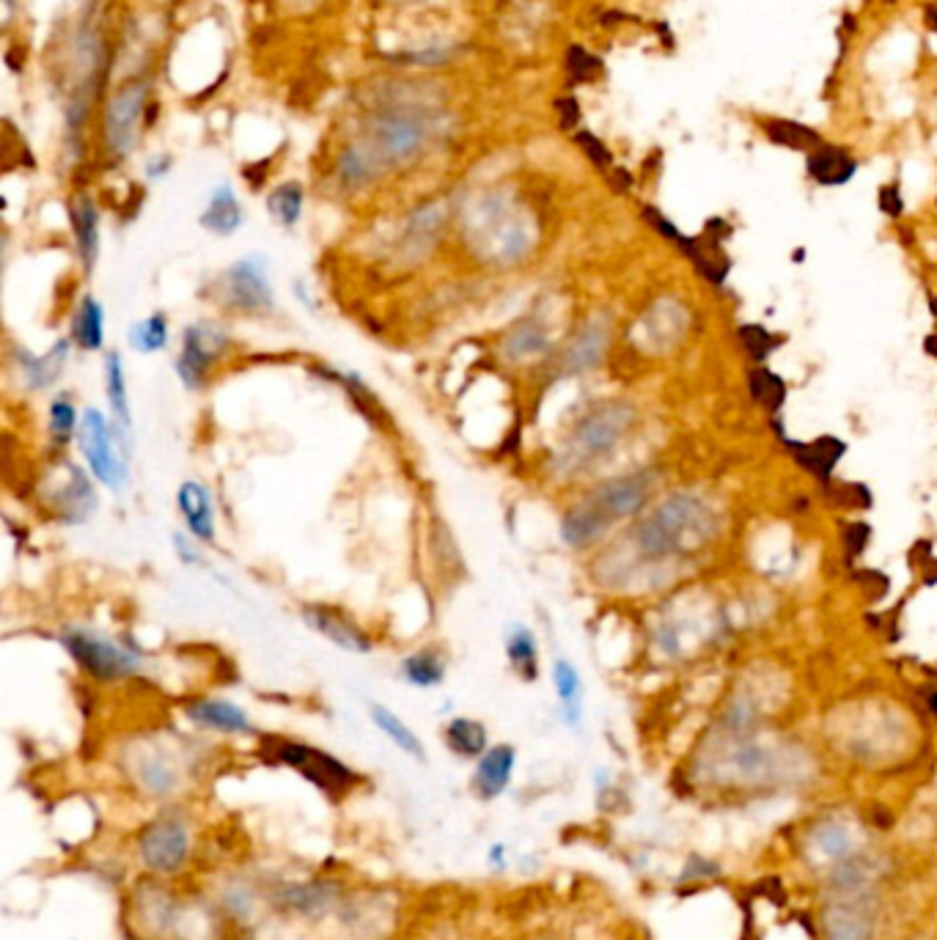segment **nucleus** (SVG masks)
<instances>
[{"label": "nucleus", "mask_w": 937, "mask_h": 940, "mask_svg": "<svg viewBox=\"0 0 937 940\" xmlns=\"http://www.w3.org/2000/svg\"><path fill=\"white\" fill-rule=\"evenodd\" d=\"M443 229V207L440 203H424L421 209H416L407 223V240H410L413 251L418 248H429L437 240Z\"/></svg>", "instance_id": "obj_39"}, {"label": "nucleus", "mask_w": 937, "mask_h": 940, "mask_svg": "<svg viewBox=\"0 0 937 940\" xmlns=\"http://www.w3.org/2000/svg\"><path fill=\"white\" fill-rule=\"evenodd\" d=\"M333 379H336L339 385H344L346 388V394L352 396V401H355L357 405V410L361 412H366V418L368 421H374V424H379L385 418V412H383V405H379V399L377 396L372 394V390H368V385L363 383L361 377L355 375V372H333L331 375Z\"/></svg>", "instance_id": "obj_40"}, {"label": "nucleus", "mask_w": 937, "mask_h": 940, "mask_svg": "<svg viewBox=\"0 0 937 940\" xmlns=\"http://www.w3.org/2000/svg\"><path fill=\"white\" fill-rule=\"evenodd\" d=\"M751 388H753V396L759 399V405L767 407V410H778V407H783V399H787V385H783L781 377L772 375V372L767 369L753 372Z\"/></svg>", "instance_id": "obj_41"}, {"label": "nucleus", "mask_w": 937, "mask_h": 940, "mask_svg": "<svg viewBox=\"0 0 937 940\" xmlns=\"http://www.w3.org/2000/svg\"><path fill=\"white\" fill-rule=\"evenodd\" d=\"M146 111V86L133 83L111 96L105 107V140L118 157L129 155L138 144L140 127H144Z\"/></svg>", "instance_id": "obj_13"}, {"label": "nucleus", "mask_w": 937, "mask_h": 940, "mask_svg": "<svg viewBox=\"0 0 937 940\" xmlns=\"http://www.w3.org/2000/svg\"><path fill=\"white\" fill-rule=\"evenodd\" d=\"M559 113H561V127L572 129L581 122V111H577V100H559Z\"/></svg>", "instance_id": "obj_47"}, {"label": "nucleus", "mask_w": 937, "mask_h": 940, "mask_svg": "<svg viewBox=\"0 0 937 940\" xmlns=\"http://www.w3.org/2000/svg\"><path fill=\"white\" fill-rule=\"evenodd\" d=\"M379 171H383V168H379L377 157L368 152V146H350L339 160V182L344 185L346 190L363 188V185L372 182Z\"/></svg>", "instance_id": "obj_35"}, {"label": "nucleus", "mask_w": 937, "mask_h": 940, "mask_svg": "<svg viewBox=\"0 0 937 940\" xmlns=\"http://www.w3.org/2000/svg\"><path fill=\"white\" fill-rule=\"evenodd\" d=\"M762 129L772 144L783 146V149H794V152H805V155H811L816 146H822V138L816 129L805 127V124L800 122H792V118H767V122H762Z\"/></svg>", "instance_id": "obj_34"}, {"label": "nucleus", "mask_w": 937, "mask_h": 940, "mask_svg": "<svg viewBox=\"0 0 937 940\" xmlns=\"http://www.w3.org/2000/svg\"><path fill=\"white\" fill-rule=\"evenodd\" d=\"M70 338L83 353H100L105 347V309L94 294H83L77 303Z\"/></svg>", "instance_id": "obj_26"}, {"label": "nucleus", "mask_w": 937, "mask_h": 940, "mask_svg": "<svg viewBox=\"0 0 937 940\" xmlns=\"http://www.w3.org/2000/svg\"><path fill=\"white\" fill-rule=\"evenodd\" d=\"M566 66H570L572 81H577V83L594 81V77L600 75V70H602L600 59H594V55L586 53L583 48H572L570 53H566Z\"/></svg>", "instance_id": "obj_43"}, {"label": "nucleus", "mask_w": 937, "mask_h": 940, "mask_svg": "<svg viewBox=\"0 0 937 940\" xmlns=\"http://www.w3.org/2000/svg\"><path fill=\"white\" fill-rule=\"evenodd\" d=\"M487 860H490V866L496 871H507V866H509V847L503 845V842H496V845L487 849Z\"/></svg>", "instance_id": "obj_48"}, {"label": "nucleus", "mask_w": 937, "mask_h": 940, "mask_svg": "<svg viewBox=\"0 0 937 940\" xmlns=\"http://www.w3.org/2000/svg\"><path fill=\"white\" fill-rule=\"evenodd\" d=\"M170 166H174V157L160 155V157H155V160H149V166H146V174H149V179H163L170 171Z\"/></svg>", "instance_id": "obj_49"}, {"label": "nucleus", "mask_w": 937, "mask_h": 940, "mask_svg": "<svg viewBox=\"0 0 937 940\" xmlns=\"http://www.w3.org/2000/svg\"><path fill=\"white\" fill-rule=\"evenodd\" d=\"M281 897L287 908L298 910V913H305V916H316L333 905V888L327 886V882H314V886L303 882V886L287 888Z\"/></svg>", "instance_id": "obj_38"}, {"label": "nucleus", "mask_w": 937, "mask_h": 940, "mask_svg": "<svg viewBox=\"0 0 937 940\" xmlns=\"http://www.w3.org/2000/svg\"><path fill=\"white\" fill-rule=\"evenodd\" d=\"M402 679L418 690H431L446 682V658L437 649L426 647L402 660Z\"/></svg>", "instance_id": "obj_31"}, {"label": "nucleus", "mask_w": 937, "mask_h": 940, "mask_svg": "<svg viewBox=\"0 0 937 940\" xmlns=\"http://www.w3.org/2000/svg\"><path fill=\"white\" fill-rule=\"evenodd\" d=\"M507 660L511 671L525 682L539 679V644L531 627H511L507 636Z\"/></svg>", "instance_id": "obj_32"}, {"label": "nucleus", "mask_w": 937, "mask_h": 940, "mask_svg": "<svg viewBox=\"0 0 937 940\" xmlns=\"http://www.w3.org/2000/svg\"><path fill=\"white\" fill-rule=\"evenodd\" d=\"M77 429H81V416L75 401L70 390H61L48 405V435L53 449L64 451L72 440H77Z\"/></svg>", "instance_id": "obj_30"}, {"label": "nucleus", "mask_w": 937, "mask_h": 940, "mask_svg": "<svg viewBox=\"0 0 937 940\" xmlns=\"http://www.w3.org/2000/svg\"><path fill=\"white\" fill-rule=\"evenodd\" d=\"M550 342H553V338H550L548 322L539 314H525L522 320H517L514 325L509 327L507 336H503V353H507L514 364H522V361L539 358V355L548 353Z\"/></svg>", "instance_id": "obj_22"}, {"label": "nucleus", "mask_w": 937, "mask_h": 940, "mask_svg": "<svg viewBox=\"0 0 937 940\" xmlns=\"http://www.w3.org/2000/svg\"><path fill=\"white\" fill-rule=\"evenodd\" d=\"M933 710H937V693L933 696Z\"/></svg>", "instance_id": "obj_53"}, {"label": "nucleus", "mask_w": 937, "mask_h": 940, "mask_svg": "<svg viewBox=\"0 0 937 940\" xmlns=\"http://www.w3.org/2000/svg\"><path fill=\"white\" fill-rule=\"evenodd\" d=\"M198 223L209 231V234L218 237H231L242 223H246V209H242L240 198L231 185H218L209 196L207 209L201 212Z\"/></svg>", "instance_id": "obj_25"}, {"label": "nucleus", "mask_w": 937, "mask_h": 940, "mask_svg": "<svg viewBox=\"0 0 937 940\" xmlns=\"http://www.w3.org/2000/svg\"><path fill=\"white\" fill-rule=\"evenodd\" d=\"M218 908H223L231 919L248 921L256 910V894L248 886L231 882V886H226L223 894L218 897Z\"/></svg>", "instance_id": "obj_42"}, {"label": "nucleus", "mask_w": 937, "mask_h": 940, "mask_svg": "<svg viewBox=\"0 0 937 940\" xmlns=\"http://www.w3.org/2000/svg\"><path fill=\"white\" fill-rule=\"evenodd\" d=\"M426 138H429V127H426L421 116L407 111H394L388 116L377 118L368 152L377 157L379 168L402 166V163L413 160L424 149Z\"/></svg>", "instance_id": "obj_11"}, {"label": "nucleus", "mask_w": 937, "mask_h": 940, "mask_svg": "<svg viewBox=\"0 0 937 940\" xmlns=\"http://www.w3.org/2000/svg\"><path fill=\"white\" fill-rule=\"evenodd\" d=\"M231 338L226 327L215 320H198L190 322L181 333L179 355H176L174 372L181 379V385L190 390H198L207 385L209 375L218 366V361L229 353Z\"/></svg>", "instance_id": "obj_10"}, {"label": "nucleus", "mask_w": 937, "mask_h": 940, "mask_svg": "<svg viewBox=\"0 0 937 940\" xmlns=\"http://www.w3.org/2000/svg\"><path fill=\"white\" fill-rule=\"evenodd\" d=\"M303 201H305L303 185L287 182V185H278V188L267 196V209H270V215L283 226V229H292V226H298V220L303 218Z\"/></svg>", "instance_id": "obj_36"}, {"label": "nucleus", "mask_w": 937, "mask_h": 940, "mask_svg": "<svg viewBox=\"0 0 937 940\" xmlns=\"http://www.w3.org/2000/svg\"><path fill=\"white\" fill-rule=\"evenodd\" d=\"M187 721L198 729L218 734H256V727L246 710L229 699H192L185 707Z\"/></svg>", "instance_id": "obj_19"}, {"label": "nucleus", "mask_w": 937, "mask_h": 940, "mask_svg": "<svg viewBox=\"0 0 937 940\" xmlns=\"http://www.w3.org/2000/svg\"><path fill=\"white\" fill-rule=\"evenodd\" d=\"M61 644L70 652V658L81 666L96 682H118V679L133 677L140 668V649L122 647L113 638L102 633L85 630V627H66L61 633Z\"/></svg>", "instance_id": "obj_8"}, {"label": "nucleus", "mask_w": 937, "mask_h": 940, "mask_svg": "<svg viewBox=\"0 0 937 940\" xmlns=\"http://www.w3.org/2000/svg\"><path fill=\"white\" fill-rule=\"evenodd\" d=\"M927 25H929V31L937 33V6H933V9L927 11Z\"/></svg>", "instance_id": "obj_52"}, {"label": "nucleus", "mask_w": 937, "mask_h": 940, "mask_svg": "<svg viewBox=\"0 0 937 940\" xmlns=\"http://www.w3.org/2000/svg\"><path fill=\"white\" fill-rule=\"evenodd\" d=\"M44 498H48L55 518L66 525L85 523V520L94 518L96 506H100L94 481L89 479V473L81 466L70 460L61 462V468L55 470L50 484L44 487Z\"/></svg>", "instance_id": "obj_12"}, {"label": "nucleus", "mask_w": 937, "mask_h": 940, "mask_svg": "<svg viewBox=\"0 0 937 940\" xmlns=\"http://www.w3.org/2000/svg\"><path fill=\"white\" fill-rule=\"evenodd\" d=\"M105 396L107 407H111V418L118 427V432L127 440H133V407H129V388H127V369L118 349H111L105 355Z\"/></svg>", "instance_id": "obj_23"}, {"label": "nucleus", "mask_w": 937, "mask_h": 940, "mask_svg": "<svg viewBox=\"0 0 937 940\" xmlns=\"http://www.w3.org/2000/svg\"><path fill=\"white\" fill-rule=\"evenodd\" d=\"M805 168H809V177L822 188H842L857 174V160L847 149L822 144L811 152Z\"/></svg>", "instance_id": "obj_24"}, {"label": "nucleus", "mask_w": 937, "mask_h": 940, "mask_svg": "<svg viewBox=\"0 0 937 940\" xmlns=\"http://www.w3.org/2000/svg\"><path fill=\"white\" fill-rule=\"evenodd\" d=\"M822 845L831 849V853H842V849L847 847V839H844L839 831H827V834L822 836Z\"/></svg>", "instance_id": "obj_51"}, {"label": "nucleus", "mask_w": 937, "mask_h": 940, "mask_svg": "<svg viewBox=\"0 0 937 940\" xmlns=\"http://www.w3.org/2000/svg\"><path fill=\"white\" fill-rule=\"evenodd\" d=\"M553 685L559 696L561 716L566 727H577L583 716V679L570 660L559 658L553 662Z\"/></svg>", "instance_id": "obj_29"}, {"label": "nucleus", "mask_w": 937, "mask_h": 940, "mask_svg": "<svg viewBox=\"0 0 937 940\" xmlns=\"http://www.w3.org/2000/svg\"><path fill=\"white\" fill-rule=\"evenodd\" d=\"M635 421H638V412H635L629 401H600V405L589 407L572 424L570 435L561 443V468L577 473V470H586L600 460H605L627 438Z\"/></svg>", "instance_id": "obj_3"}, {"label": "nucleus", "mask_w": 937, "mask_h": 940, "mask_svg": "<svg viewBox=\"0 0 937 940\" xmlns=\"http://www.w3.org/2000/svg\"><path fill=\"white\" fill-rule=\"evenodd\" d=\"M607 342H611V325L607 320H589L577 327L575 336L566 344L564 355H561V369L564 375H586L600 366L602 355H605Z\"/></svg>", "instance_id": "obj_18"}, {"label": "nucleus", "mask_w": 937, "mask_h": 940, "mask_svg": "<svg viewBox=\"0 0 937 940\" xmlns=\"http://www.w3.org/2000/svg\"><path fill=\"white\" fill-rule=\"evenodd\" d=\"M72 338H59V342L53 344V347L48 349L44 355L37 353H28L25 347H17L14 349V364L17 369H20L22 383H25L28 390H48L53 388L55 383H59L61 377H64L66 364H70V353H72Z\"/></svg>", "instance_id": "obj_17"}, {"label": "nucleus", "mask_w": 937, "mask_h": 940, "mask_svg": "<svg viewBox=\"0 0 937 940\" xmlns=\"http://www.w3.org/2000/svg\"><path fill=\"white\" fill-rule=\"evenodd\" d=\"M77 449L89 468L91 479L113 492H122L129 481V451L133 440L124 438L111 416L100 407H89L81 416L77 429Z\"/></svg>", "instance_id": "obj_5"}, {"label": "nucleus", "mask_w": 937, "mask_h": 940, "mask_svg": "<svg viewBox=\"0 0 937 940\" xmlns=\"http://www.w3.org/2000/svg\"><path fill=\"white\" fill-rule=\"evenodd\" d=\"M127 344L138 355H155V353H163V349H168L170 344L168 316L163 314V311H155V314L144 316V320H135L133 325L127 327Z\"/></svg>", "instance_id": "obj_33"}, {"label": "nucleus", "mask_w": 937, "mask_h": 940, "mask_svg": "<svg viewBox=\"0 0 937 940\" xmlns=\"http://www.w3.org/2000/svg\"><path fill=\"white\" fill-rule=\"evenodd\" d=\"M133 781L135 786H138V792H144L146 797L166 801V797H174L176 790H179L181 767L166 751H140L138 756L133 759Z\"/></svg>", "instance_id": "obj_16"}, {"label": "nucleus", "mask_w": 937, "mask_h": 940, "mask_svg": "<svg viewBox=\"0 0 937 940\" xmlns=\"http://www.w3.org/2000/svg\"><path fill=\"white\" fill-rule=\"evenodd\" d=\"M577 144L583 146V152H586L589 160H592L594 166L607 168L613 163V157H611V152H607V146L602 144V140L596 138V135L586 133V129H583V133H577Z\"/></svg>", "instance_id": "obj_45"}, {"label": "nucleus", "mask_w": 937, "mask_h": 940, "mask_svg": "<svg viewBox=\"0 0 937 940\" xmlns=\"http://www.w3.org/2000/svg\"><path fill=\"white\" fill-rule=\"evenodd\" d=\"M368 718H372L374 727H377L379 732H383L402 753H407L410 759H418V762H426V749L421 738H418V734L413 732V729L407 727V723L402 721L394 710H388L385 704H377V701H374V704L368 707Z\"/></svg>", "instance_id": "obj_28"}, {"label": "nucleus", "mask_w": 937, "mask_h": 940, "mask_svg": "<svg viewBox=\"0 0 937 940\" xmlns=\"http://www.w3.org/2000/svg\"><path fill=\"white\" fill-rule=\"evenodd\" d=\"M201 542L198 540H192V536H187V534H174V547H176V556L181 558V564H187V566H198V564H204V556H201Z\"/></svg>", "instance_id": "obj_46"}, {"label": "nucleus", "mask_w": 937, "mask_h": 940, "mask_svg": "<svg viewBox=\"0 0 937 940\" xmlns=\"http://www.w3.org/2000/svg\"><path fill=\"white\" fill-rule=\"evenodd\" d=\"M300 616H303V622L311 630L320 633L322 638L336 644L344 652L368 655L374 649L372 636H368L352 616H346V610L336 608V605H303Z\"/></svg>", "instance_id": "obj_14"}, {"label": "nucleus", "mask_w": 937, "mask_h": 940, "mask_svg": "<svg viewBox=\"0 0 937 940\" xmlns=\"http://www.w3.org/2000/svg\"><path fill=\"white\" fill-rule=\"evenodd\" d=\"M794 449H800L798 460L803 462V466L809 468L811 473L831 476V470L839 466V460L844 457L847 446H844L842 440H836V438H820V440H814V443L794 446Z\"/></svg>", "instance_id": "obj_37"}, {"label": "nucleus", "mask_w": 937, "mask_h": 940, "mask_svg": "<svg viewBox=\"0 0 937 940\" xmlns=\"http://www.w3.org/2000/svg\"><path fill=\"white\" fill-rule=\"evenodd\" d=\"M740 336H742V344H746V349L751 353V358L759 361V364H762L767 355L778 347L775 336H770V333L759 325H746L740 331Z\"/></svg>", "instance_id": "obj_44"}, {"label": "nucleus", "mask_w": 937, "mask_h": 940, "mask_svg": "<svg viewBox=\"0 0 937 940\" xmlns=\"http://www.w3.org/2000/svg\"><path fill=\"white\" fill-rule=\"evenodd\" d=\"M443 740L446 749L459 759H479L481 753L490 749V732L481 721L468 716H457L446 723L443 729Z\"/></svg>", "instance_id": "obj_27"}, {"label": "nucleus", "mask_w": 937, "mask_h": 940, "mask_svg": "<svg viewBox=\"0 0 937 940\" xmlns=\"http://www.w3.org/2000/svg\"><path fill=\"white\" fill-rule=\"evenodd\" d=\"M70 220L77 259H81L85 273L91 275V270L96 268V259H100V209H96L94 198L85 196V192L75 196V201L70 203Z\"/></svg>", "instance_id": "obj_21"}, {"label": "nucleus", "mask_w": 937, "mask_h": 940, "mask_svg": "<svg viewBox=\"0 0 937 940\" xmlns=\"http://www.w3.org/2000/svg\"><path fill=\"white\" fill-rule=\"evenodd\" d=\"M718 534V512L693 492H677L657 503L629 531L635 564L660 566L701 553Z\"/></svg>", "instance_id": "obj_1"}, {"label": "nucleus", "mask_w": 937, "mask_h": 940, "mask_svg": "<svg viewBox=\"0 0 937 940\" xmlns=\"http://www.w3.org/2000/svg\"><path fill=\"white\" fill-rule=\"evenodd\" d=\"M537 229L531 220L511 212L503 196H487L468 220V246L481 262L496 268H511L531 253Z\"/></svg>", "instance_id": "obj_4"}, {"label": "nucleus", "mask_w": 937, "mask_h": 940, "mask_svg": "<svg viewBox=\"0 0 937 940\" xmlns=\"http://www.w3.org/2000/svg\"><path fill=\"white\" fill-rule=\"evenodd\" d=\"M655 492V473L635 470L596 484L581 503L561 518V540L572 551H586L605 540L613 525L635 518Z\"/></svg>", "instance_id": "obj_2"}, {"label": "nucleus", "mask_w": 937, "mask_h": 940, "mask_svg": "<svg viewBox=\"0 0 937 940\" xmlns=\"http://www.w3.org/2000/svg\"><path fill=\"white\" fill-rule=\"evenodd\" d=\"M261 756L272 764H287V767H292L294 773L303 775L305 781H311L316 790L331 795L333 801L350 795V792H355V786L361 784V775H357L350 764H344L339 756H333V753L316 749V745L298 743V740H267Z\"/></svg>", "instance_id": "obj_7"}, {"label": "nucleus", "mask_w": 937, "mask_h": 940, "mask_svg": "<svg viewBox=\"0 0 937 940\" xmlns=\"http://www.w3.org/2000/svg\"><path fill=\"white\" fill-rule=\"evenodd\" d=\"M517 767V749L509 743L490 745L479 759L473 770V790L481 801H496L509 790Z\"/></svg>", "instance_id": "obj_20"}, {"label": "nucleus", "mask_w": 937, "mask_h": 940, "mask_svg": "<svg viewBox=\"0 0 937 940\" xmlns=\"http://www.w3.org/2000/svg\"><path fill=\"white\" fill-rule=\"evenodd\" d=\"M218 303L231 314L264 316L275 309L270 275H267L264 257L237 259L218 279Z\"/></svg>", "instance_id": "obj_9"}, {"label": "nucleus", "mask_w": 937, "mask_h": 940, "mask_svg": "<svg viewBox=\"0 0 937 940\" xmlns=\"http://www.w3.org/2000/svg\"><path fill=\"white\" fill-rule=\"evenodd\" d=\"M879 203H883V209H885V212H888V215H899V212H902V198H899V190H896V188H885V190H883V201H879Z\"/></svg>", "instance_id": "obj_50"}, {"label": "nucleus", "mask_w": 937, "mask_h": 940, "mask_svg": "<svg viewBox=\"0 0 937 940\" xmlns=\"http://www.w3.org/2000/svg\"><path fill=\"white\" fill-rule=\"evenodd\" d=\"M176 509H179L187 534H190L192 540H198L201 545H215L218 520H215L212 492H209V487L204 484V481H181L179 490H176Z\"/></svg>", "instance_id": "obj_15"}, {"label": "nucleus", "mask_w": 937, "mask_h": 940, "mask_svg": "<svg viewBox=\"0 0 937 940\" xmlns=\"http://www.w3.org/2000/svg\"><path fill=\"white\" fill-rule=\"evenodd\" d=\"M135 855L149 877L174 880L192 858V823L179 808L152 817L135 836Z\"/></svg>", "instance_id": "obj_6"}]
</instances>
